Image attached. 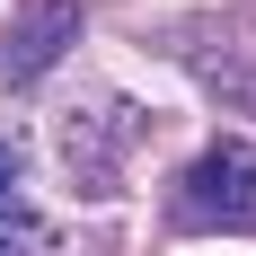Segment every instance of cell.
<instances>
[{
	"instance_id": "obj_1",
	"label": "cell",
	"mask_w": 256,
	"mask_h": 256,
	"mask_svg": "<svg viewBox=\"0 0 256 256\" xmlns=\"http://www.w3.org/2000/svg\"><path fill=\"white\" fill-rule=\"evenodd\" d=\"M168 230H186V238H248L256 230V150L248 142H212L177 168Z\"/></svg>"
},
{
	"instance_id": "obj_2",
	"label": "cell",
	"mask_w": 256,
	"mask_h": 256,
	"mask_svg": "<svg viewBox=\"0 0 256 256\" xmlns=\"http://www.w3.org/2000/svg\"><path fill=\"white\" fill-rule=\"evenodd\" d=\"M132 142H142V106H124V98H88V106H71V115L53 124V168H62L80 194H115Z\"/></svg>"
},
{
	"instance_id": "obj_3",
	"label": "cell",
	"mask_w": 256,
	"mask_h": 256,
	"mask_svg": "<svg viewBox=\"0 0 256 256\" xmlns=\"http://www.w3.org/2000/svg\"><path fill=\"white\" fill-rule=\"evenodd\" d=\"M71 44H80V0H18V18L0 26V88H36Z\"/></svg>"
},
{
	"instance_id": "obj_4",
	"label": "cell",
	"mask_w": 256,
	"mask_h": 256,
	"mask_svg": "<svg viewBox=\"0 0 256 256\" xmlns=\"http://www.w3.org/2000/svg\"><path fill=\"white\" fill-rule=\"evenodd\" d=\"M0 256H62V230H53L44 212L9 204V212H0Z\"/></svg>"
},
{
	"instance_id": "obj_5",
	"label": "cell",
	"mask_w": 256,
	"mask_h": 256,
	"mask_svg": "<svg viewBox=\"0 0 256 256\" xmlns=\"http://www.w3.org/2000/svg\"><path fill=\"white\" fill-rule=\"evenodd\" d=\"M26 177H36V159H26V142L9 124H0V212L9 204H26Z\"/></svg>"
}]
</instances>
